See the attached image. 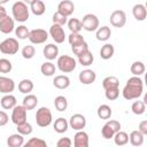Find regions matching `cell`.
Listing matches in <instances>:
<instances>
[{"mask_svg":"<svg viewBox=\"0 0 147 147\" xmlns=\"http://www.w3.org/2000/svg\"><path fill=\"white\" fill-rule=\"evenodd\" d=\"M142 79L139 76H133L127 79L122 94L125 100H134L139 99L142 95Z\"/></svg>","mask_w":147,"mask_h":147,"instance_id":"obj_1","label":"cell"},{"mask_svg":"<svg viewBox=\"0 0 147 147\" xmlns=\"http://www.w3.org/2000/svg\"><path fill=\"white\" fill-rule=\"evenodd\" d=\"M11 13H13V18L21 23L26 22L30 15L28 5L24 3L23 1H16L11 7Z\"/></svg>","mask_w":147,"mask_h":147,"instance_id":"obj_2","label":"cell"},{"mask_svg":"<svg viewBox=\"0 0 147 147\" xmlns=\"http://www.w3.org/2000/svg\"><path fill=\"white\" fill-rule=\"evenodd\" d=\"M57 68L60 69V71L64 72V74H69L71 71H74L76 69V60L69 55H61L60 57H57Z\"/></svg>","mask_w":147,"mask_h":147,"instance_id":"obj_3","label":"cell"},{"mask_svg":"<svg viewBox=\"0 0 147 147\" xmlns=\"http://www.w3.org/2000/svg\"><path fill=\"white\" fill-rule=\"evenodd\" d=\"M36 123L40 127H46L52 123V111L47 107H40L36 113Z\"/></svg>","mask_w":147,"mask_h":147,"instance_id":"obj_4","label":"cell"},{"mask_svg":"<svg viewBox=\"0 0 147 147\" xmlns=\"http://www.w3.org/2000/svg\"><path fill=\"white\" fill-rule=\"evenodd\" d=\"M20 45L15 38H7L0 42V52L6 55H14L18 52Z\"/></svg>","mask_w":147,"mask_h":147,"instance_id":"obj_5","label":"cell"},{"mask_svg":"<svg viewBox=\"0 0 147 147\" xmlns=\"http://www.w3.org/2000/svg\"><path fill=\"white\" fill-rule=\"evenodd\" d=\"M82 26L84 30L92 32L99 28V18L94 14H86L82 20Z\"/></svg>","mask_w":147,"mask_h":147,"instance_id":"obj_6","label":"cell"},{"mask_svg":"<svg viewBox=\"0 0 147 147\" xmlns=\"http://www.w3.org/2000/svg\"><path fill=\"white\" fill-rule=\"evenodd\" d=\"M29 40L32 44H44L48 39V33L44 29H33L29 32Z\"/></svg>","mask_w":147,"mask_h":147,"instance_id":"obj_7","label":"cell"},{"mask_svg":"<svg viewBox=\"0 0 147 147\" xmlns=\"http://www.w3.org/2000/svg\"><path fill=\"white\" fill-rule=\"evenodd\" d=\"M26 109L24 108V106H15L13 108V111H11V122L16 125L23 123V122H26Z\"/></svg>","mask_w":147,"mask_h":147,"instance_id":"obj_8","label":"cell"},{"mask_svg":"<svg viewBox=\"0 0 147 147\" xmlns=\"http://www.w3.org/2000/svg\"><path fill=\"white\" fill-rule=\"evenodd\" d=\"M110 24L115 28H123L126 23V15H125V11L121 10V9H117V10H114L111 14H110Z\"/></svg>","mask_w":147,"mask_h":147,"instance_id":"obj_9","label":"cell"},{"mask_svg":"<svg viewBox=\"0 0 147 147\" xmlns=\"http://www.w3.org/2000/svg\"><path fill=\"white\" fill-rule=\"evenodd\" d=\"M49 34L56 44H62L65 39V33L62 25H57L53 23V25L49 28Z\"/></svg>","mask_w":147,"mask_h":147,"instance_id":"obj_10","label":"cell"},{"mask_svg":"<svg viewBox=\"0 0 147 147\" xmlns=\"http://www.w3.org/2000/svg\"><path fill=\"white\" fill-rule=\"evenodd\" d=\"M69 125L71 129L76 130V131H79V130H83L85 126H86V118L84 115L82 114H75L70 117L69 119Z\"/></svg>","mask_w":147,"mask_h":147,"instance_id":"obj_11","label":"cell"},{"mask_svg":"<svg viewBox=\"0 0 147 147\" xmlns=\"http://www.w3.org/2000/svg\"><path fill=\"white\" fill-rule=\"evenodd\" d=\"M14 28H15L14 18H11L8 14L0 18V32L8 34L14 30Z\"/></svg>","mask_w":147,"mask_h":147,"instance_id":"obj_12","label":"cell"},{"mask_svg":"<svg viewBox=\"0 0 147 147\" xmlns=\"http://www.w3.org/2000/svg\"><path fill=\"white\" fill-rule=\"evenodd\" d=\"M14 90H15V82L9 77L0 76V93L8 94L11 93Z\"/></svg>","mask_w":147,"mask_h":147,"instance_id":"obj_13","label":"cell"},{"mask_svg":"<svg viewBox=\"0 0 147 147\" xmlns=\"http://www.w3.org/2000/svg\"><path fill=\"white\" fill-rule=\"evenodd\" d=\"M78 78H79V82H80L82 84H84V85H90V84H92V83L95 82V79H96V74H95L93 70H91V69H85V70H82V71L79 72Z\"/></svg>","mask_w":147,"mask_h":147,"instance_id":"obj_14","label":"cell"},{"mask_svg":"<svg viewBox=\"0 0 147 147\" xmlns=\"http://www.w3.org/2000/svg\"><path fill=\"white\" fill-rule=\"evenodd\" d=\"M74 10H75V5H74V2L71 0H62L57 5V11L63 14L67 17L72 15Z\"/></svg>","mask_w":147,"mask_h":147,"instance_id":"obj_15","label":"cell"},{"mask_svg":"<svg viewBox=\"0 0 147 147\" xmlns=\"http://www.w3.org/2000/svg\"><path fill=\"white\" fill-rule=\"evenodd\" d=\"M74 146L75 147H88V134L83 130L77 131L74 137Z\"/></svg>","mask_w":147,"mask_h":147,"instance_id":"obj_16","label":"cell"},{"mask_svg":"<svg viewBox=\"0 0 147 147\" xmlns=\"http://www.w3.org/2000/svg\"><path fill=\"white\" fill-rule=\"evenodd\" d=\"M42 54L49 61L55 60L59 55V47L55 44H47L42 49Z\"/></svg>","mask_w":147,"mask_h":147,"instance_id":"obj_17","label":"cell"},{"mask_svg":"<svg viewBox=\"0 0 147 147\" xmlns=\"http://www.w3.org/2000/svg\"><path fill=\"white\" fill-rule=\"evenodd\" d=\"M53 85L59 88V90H65L69 87L70 85V79L68 76L65 75H59V76H55L54 79H53Z\"/></svg>","mask_w":147,"mask_h":147,"instance_id":"obj_18","label":"cell"},{"mask_svg":"<svg viewBox=\"0 0 147 147\" xmlns=\"http://www.w3.org/2000/svg\"><path fill=\"white\" fill-rule=\"evenodd\" d=\"M132 14L137 21H144L147 16V10H146L145 5H142V3L134 5L132 8Z\"/></svg>","mask_w":147,"mask_h":147,"instance_id":"obj_19","label":"cell"},{"mask_svg":"<svg viewBox=\"0 0 147 147\" xmlns=\"http://www.w3.org/2000/svg\"><path fill=\"white\" fill-rule=\"evenodd\" d=\"M0 105L3 109L8 110V109H13L15 106H16V98L14 95H11L10 93L8 94H5L1 100H0Z\"/></svg>","mask_w":147,"mask_h":147,"instance_id":"obj_20","label":"cell"},{"mask_svg":"<svg viewBox=\"0 0 147 147\" xmlns=\"http://www.w3.org/2000/svg\"><path fill=\"white\" fill-rule=\"evenodd\" d=\"M7 145L9 147H21L24 145V138L21 133L10 134L7 139Z\"/></svg>","mask_w":147,"mask_h":147,"instance_id":"obj_21","label":"cell"},{"mask_svg":"<svg viewBox=\"0 0 147 147\" xmlns=\"http://www.w3.org/2000/svg\"><path fill=\"white\" fill-rule=\"evenodd\" d=\"M30 9H31V11H32L33 15L41 16L45 13V10H46V6H45V3H44L42 0H34L30 5Z\"/></svg>","mask_w":147,"mask_h":147,"instance_id":"obj_22","label":"cell"},{"mask_svg":"<svg viewBox=\"0 0 147 147\" xmlns=\"http://www.w3.org/2000/svg\"><path fill=\"white\" fill-rule=\"evenodd\" d=\"M96 33H95V37L99 41H106L110 38L111 36V30L109 26L105 25V26H101V28H98L96 30Z\"/></svg>","mask_w":147,"mask_h":147,"instance_id":"obj_23","label":"cell"},{"mask_svg":"<svg viewBox=\"0 0 147 147\" xmlns=\"http://www.w3.org/2000/svg\"><path fill=\"white\" fill-rule=\"evenodd\" d=\"M37 105H38V98L34 94H30L29 93L28 95L24 96V99H23V106H24V108L26 110L34 109L37 107Z\"/></svg>","mask_w":147,"mask_h":147,"instance_id":"obj_24","label":"cell"},{"mask_svg":"<svg viewBox=\"0 0 147 147\" xmlns=\"http://www.w3.org/2000/svg\"><path fill=\"white\" fill-rule=\"evenodd\" d=\"M144 134L139 131V130H136V131H132L129 136V140L131 142L132 146H141L144 144Z\"/></svg>","mask_w":147,"mask_h":147,"instance_id":"obj_25","label":"cell"},{"mask_svg":"<svg viewBox=\"0 0 147 147\" xmlns=\"http://www.w3.org/2000/svg\"><path fill=\"white\" fill-rule=\"evenodd\" d=\"M102 87L105 90H109V88H116L119 87V80L117 77L115 76H108L102 80Z\"/></svg>","mask_w":147,"mask_h":147,"instance_id":"obj_26","label":"cell"},{"mask_svg":"<svg viewBox=\"0 0 147 147\" xmlns=\"http://www.w3.org/2000/svg\"><path fill=\"white\" fill-rule=\"evenodd\" d=\"M114 53H115V48H114V46L111 44H105L101 47V49H100V56L103 60L111 59L113 55H114Z\"/></svg>","mask_w":147,"mask_h":147,"instance_id":"obj_27","label":"cell"},{"mask_svg":"<svg viewBox=\"0 0 147 147\" xmlns=\"http://www.w3.org/2000/svg\"><path fill=\"white\" fill-rule=\"evenodd\" d=\"M68 126H69V123L63 117H59L57 119H55L54 125H53L55 132H57V133H64L68 130Z\"/></svg>","mask_w":147,"mask_h":147,"instance_id":"obj_28","label":"cell"},{"mask_svg":"<svg viewBox=\"0 0 147 147\" xmlns=\"http://www.w3.org/2000/svg\"><path fill=\"white\" fill-rule=\"evenodd\" d=\"M114 141L117 146H124L129 142V134L124 131H117L115 134H114Z\"/></svg>","mask_w":147,"mask_h":147,"instance_id":"obj_29","label":"cell"},{"mask_svg":"<svg viewBox=\"0 0 147 147\" xmlns=\"http://www.w3.org/2000/svg\"><path fill=\"white\" fill-rule=\"evenodd\" d=\"M33 90V82L31 79H22L18 83V91L24 94H29Z\"/></svg>","mask_w":147,"mask_h":147,"instance_id":"obj_30","label":"cell"},{"mask_svg":"<svg viewBox=\"0 0 147 147\" xmlns=\"http://www.w3.org/2000/svg\"><path fill=\"white\" fill-rule=\"evenodd\" d=\"M96 114H98V117L101 118V119H109L111 117V108L108 106V105H101L98 110H96Z\"/></svg>","mask_w":147,"mask_h":147,"instance_id":"obj_31","label":"cell"},{"mask_svg":"<svg viewBox=\"0 0 147 147\" xmlns=\"http://www.w3.org/2000/svg\"><path fill=\"white\" fill-rule=\"evenodd\" d=\"M130 70H131V74H133V76H140V75H142V74L145 72L146 67H145L144 62H141V61H136V62H133V63L131 64Z\"/></svg>","mask_w":147,"mask_h":147,"instance_id":"obj_32","label":"cell"},{"mask_svg":"<svg viewBox=\"0 0 147 147\" xmlns=\"http://www.w3.org/2000/svg\"><path fill=\"white\" fill-rule=\"evenodd\" d=\"M78 61H79V63H80L82 65H85V67L91 65V64L93 63V61H94V57H93L92 52H90V49H88V51L85 52L84 54L79 55V56H78Z\"/></svg>","mask_w":147,"mask_h":147,"instance_id":"obj_33","label":"cell"},{"mask_svg":"<svg viewBox=\"0 0 147 147\" xmlns=\"http://www.w3.org/2000/svg\"><path fill=\"white\" fill-rule=\"evenodd\" d=\"M54 106L56 108V110L59 111H64L68 108V100L65 96L63 95H59L54 99Z\"/></svg>","mask_w":147,"mask_h":147,"instance_id":"obj_34","label":"cell"},{"mask_svg":"<svg viewBox=\"0 0 147 147\" xmlns=\"http://www.w3.org/2000/svg\"><path fill=\"white\" fill-rule=\"evenodd\" d=\"M55 70H56V68H55V65H54L52 62H45V63H42L41 67H40L41 74H42L44 76H47V77L53 76V75L55 74Z\"/></svg>","mask_w":147,"mask_h":147,"instance_id":"obj_35","label":"cell"},{"mask_svg":"<svg viewBox=\"0 0 147 147\" xmlns=\"http://www.w3.org/2000/svg\"><path fill=\"white\" fill-rule=\"evenodd\" d=\"M131 110L134 115H142L146 110V105L145 101H140L137 99V101H134L131 106Z\"/></svg>","mask_w":147,"mask_h":147,"instance_id":"obj_36","label":"cell"},{"mask_svg":"<svg viewBox=\"0 0 147 147\" xmlns=\"http://www.w3.org/2000/svg\"><path fill=\"white\" fill-rule=\"evenodd\" d=\"M67 24H68V28H69L70 32H79V31L83 29V26H82V21L78 20V18H70V20L67 22Z\"/></svg>","mask_w":147,"mask_h":147,"instance_id":"obj_37","label":"cell"},{"mask_svg":"<svg viewBox=\"0 0 147 147\" xmlns=\"http://www.w3.org/2000/svg\"><path fill=\"white\" fill-rule=\"evenodd\" d=\"M68 41H69V44L71 46H76V45L82 44L85 40H84V37L79 32H71L69 34V37H68Z\"/></svg>","mask_w":147,"mask_h":147,"instance_id":"obj_38","label":"cell"},{"mask_svg":"<svg viewBox=\"0 0 147 147\" xmlns=\"http://www.w3.org/2000/svg\"><path fill=\"white\" fill-rule=\"evenodd\" d=\"M71 51H72V53H74L75 55L79 56V55H82V54H84L85 52L88 51V44H87L86 41H83V42L79 44V45L71 46Z\"/></svg>","mask_w":147,"mask_h":147,"instance_id":"obj_39","label":"cell"},{"mask_svg":"<svg viewBox=\"0 0 147 147\" xmlns=\"http://www.w3.org/2000/svg\"><path fill=\"white\" fill-rule=\"evenodd\" d=\"M17 132L21 133L22 136H28L32 133V125L28 122H23L17 125Z\"/></svg>","mask_w":147,"mask_h":147,"instance_id":"obj_40","label":"cell"},{"mask_svg":"<svg viewBox=\"0 0 147 147\" xmlns=\"http://www.w3.org/2000/svg\"><path fill=\"white\" fill-rule=\"evenodd\" d=\"M25 147H46L47 144L45 140L40 139V138H31L30 140H28V142L24 144Z\"/></svg>","mask_w":147,"mask_h":147,"instance_id":"obj_41","label":"cell"},{"mask_svg":"<svg viewBox=\"0 0 147 147\" xmlns=\"http://www.w3.org/2000/svg\"><path fill=\"white\" fill-rule=\"evenodd\" d=\"M29 32H30V30L25 25H18L15 29V34L18 39H26L29 37Z\"/></svg>","mask_w":147,"mask_h":147,"instance_id":"obj_42","label":"cell"},{"mask_svg":"<svg viewBox=\"0 0 147 147\" xmlns=\"http://www.w3.org/2000/svg\"><path fill=\"white\" fill-rule=\"evenodd\" d=\"M22 56L24 57V59H26V60H29V59H32L33 56H34V54H36V48L32 46V45H26V46H24L23 48H22Z\"/></svg>","mask_w":147,"mask_h":147,"instance_id":"obj_43","label":"cell"},{"mask_svg":"<svg viewBox=\"0 0 147 147\" xmlns=\"http://www.w3.org/2000/svg\"><path fill=\"white\" fill-rule=\"evenodd\" d=\"M52 20H53V23H54V24H57V25H64V24H67V22H68V17L64 16L63 14L59 13V11H56V13L53 14Z\"/></svg>","mask_w":147,"mask_h":147,"instance_id":"obj_44","label":"cell"},{"mask_svg":"<svg viewBox=\"0 0 147 147\" xmlns=\"http://www.w3.org/2000/svg\"><path fill=\"white\" fill-rule=\"evenodd\" d=\"M13 69V64L7 59H0V72L1 74H8Z\"/></svg>","mask_w":147,"mask_h":147,"instance_id":"obj_45","label":"cell"},{"mask_svg":"<svg viewBox=\"0 0 147 147\" xmlns=\"http://www.w3.org/2000/svg\"><path fill=\"white\" fill-rule=\"evenodd\" d=\"M105 95L108 100L110 101H114L118 98L119 95V87H116V88H109V90H105Z\"/></svg>","mask_w":147,"mask_h":147,"instance_id":"obj_46","label":"cell"},{"mask_svg":"<svg viewBox=\"0 0 147 147\" xmlns=\"http://www.w3.org/2000/svg\"><path fill=\"white\" fill-rule=\"evenodd\" d=\"M115 133H116V132H115L109 125H107V124H105V125L102 126V129H101V134H102V137H103L105 139H111Z\"/></svg>","mask_w":147,"mask_h":147,"instance_id":"obj_47","label":"cell"},{"mask_svg":"<svg viewBox=\"0 0 147 147\" xmlns=\"http://www.w3.org/2000/svg\"><path fill=\"white\" fill-rule=\"evenodd\" d=\"M71 145H72V142H71L70 138H68V137L61 138V139H59V141L56 142V146H57V147H70Z\"/></svg>","mask_w":147,"mask_h":147,"instance_id":"obj_48","label":"cell"},{"mask_svg":"<svg viewBox=\"0 0 147 147\" xmlns=\"http://www.w3.org/2000/svg\"><path fill=\"white\" fill-rule=\"evenodd\" d=\"M106 124L109 125L115 132H117V131L121 130V123H119L118 121H115V119H107V123H106Z\"/></svg>","mask_w":147,"mask_h":147,"instance_id":"obj_49","label":"cell"},{"mask_svg":"<svg viewBox=\"0 0 147 147\" xmlns=\"http://www.w3.org/2000/svg\"><path fill=\"white\" fill-rule=\"evenodd\" d=\"M9 121V117L6 111L0 110V126H5Z\"/></svg>","mask_w":147,"mask_h":147,"instance_id":"obj_50","label":"cell"},{"mask_svg":"<svg viewBox=\"0 0 147 147\" xmlns=\"http://www.w3.org/2000/svg\"><path fill=\"white\" fill-rule=\"evenodd\" d=\"M144 136H147V121L144 119L139 123V129H138Z\"/></svg>","mask_w":147,"mask_h":147,"instance_id":"obj_51","label":"cell"},{"mask_svg":"<svg viewBox=\"0 0 147 147\" xmlns=\"http://www.w3.org/2000/svg\"><path fill=\"white\" fill-rule=\"evenodd\" d=\"M5 15H7V11H6V8L2 6V5H0V18L1 17H3Z\"/></svg>","mask_w":147,"mask_h":147,"instance_id":"obj_52","label":"cell"},{"mask_svg":"<svg viewBox=\"0 0 147 147\" xmlns=\"http://www.w3.org/2000/svg\"><path fill=\"white\" fill-rule=\"evenodd\" d=\"M22 1H23L24 3H26V5H31V3H32L34 0H22Z\"/></svg>","mask_w":147,"mask_h":147,"instance_id":"obj_53","label":"cell"},{"mask_svg":"<svg viewBox=\"0 0 147 147\" xmlns=\"http://www.w3.org/2000/svg\"><path fill=\"white\" fill-rule=\"evenodd\" d=\"M9 0H0V5H5L6 2H8Z\"/></svg>","mask_w":147,"mask_h":147,"instance_id":"obj_54","label":"cell"}]
</instances>
